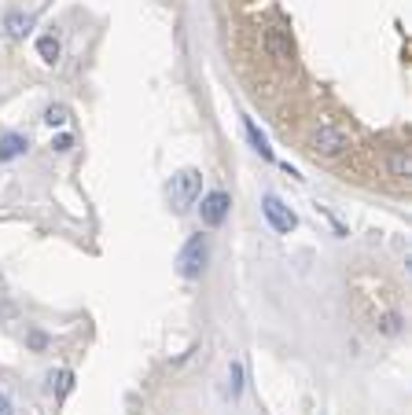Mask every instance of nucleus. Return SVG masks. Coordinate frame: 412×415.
Listing matches in <instances>:
<instances>
[{
    "instance_id": "nucleus-1",
    "label": "nucleus",
    "mask_w": 412,
    "mask_h": 415,
    "mask_svg": "<svg viewBox=\"0 0 412 415\" xmlns=\"http://www.w3.org/2000/svg\"><path fill=\"white\" fill-rule=\"evenodd\" d=\"M199 195H203V173L191 170V165H188V170H177V173L170 177V184H166V199H170L173 213L191 210Z\"/></svg>"
},
{
    "instance_id": "nucleus-2",
    "label": "nucleus",
    "mask_w": 412,
    "mask_h": 415,
    "mask_svg": "<svg viewBox=\"0 0 412 415\" xmlns=\"http://www.w3.org/2000/svg\"><path fill=\"white\" fill-rule=\"evenodd\" d=\"M306 147L313 154L335 158V154H342L346 147H350V136H346L339 125H331V122H317V125H309V133H306Z\"/></svg>"
},
{
    "instance_id": "nucleus-3",
    "label": "nucleus",
    "mask_w": 412,
    "mask_h": 415,
    "mask_svg": "<svg viewBox=\"0 0 412 415\" xmlns=\"http://www.w3.org/2000/svg\"><path fill=\"white\" fill-rule=\"evenodd\" d=\"M206 257H210V243H206V236H191L184 243V250H180L177 257V268L184 279H199L203 268H206Z\"/></svg>"
},
{
    "instance_id": "nucleus-4",
    "label": "nucleus",
    "mask_w": 412,
    "mask_h": 415,
    "mask_svg": "<svg viewBox=\"0 0 412 415\" xmlns=\"http://www.w3.org/2000/svg\"><path fill=\"white\" fill-rule=\"evenodd\" d=\"M262 213H265L269 225H273V231H280V236H291V231L299 228V217H294L291 206H283L280 195H265L262 199Z\"/></svg>"
},
{
    "instance_id": "nucleus-5",
    "label": "nucleus",
    "mask_w": 412,
    "mask_h": 415,
    "mask_svg": "<svg viewBox=\"0 0 412 415\" xmlns=\"http://www.w3.org/2000/svg\"><path fill=\"white\" fill-rule=\"evenodd\" d=\"M228 210H232L228 191H210V195L203 199V206H199V217H203L206 228H221L225 217H228Z\"/></svg>"
},
{
    "instance_id": "nucleus-6",
    "label": "nucleus",
    "mask_w": 412,
    "mask_h": 415,
    "mask_svg": "<svg viewBox=\"0 0 412 415\" xmlns=\"http://www.w3.org/2000/svg\"><path fill=\"white\" fill-rule=\"evenodd\" d=\"M30 151V140L22 133H4L0 136V162H11V158H22Z\"/></svg>"
},
{
    "instance_id": "nucleus-7",
    "label": "nucleus",
    "mask_w": 412,
    "mask_h": 415,
    "mask_svg": "<svg viewBox=\"0 0 412 415\" xmlns=\"http://www.w3.org/2000/svg\"><path fill=\"white\" fill-rule=\"evenodd\" d=\"M265 51H269L273 59L287 63V59H291V37L283 33V30H269V33H265Z\"/></svg>"
},
{
    "instance_id": "nucleus-8",
    "label": "nucleus",
    "mask_w": 412,
    "mask_h": 415,
    "mask_svg": "<svg viewBox=\"0 0 412 415\" xmlns=\"http://www.w3.org/2000/svg\"><path fill=\"white\" fill-rule=\"evenodd\" d=\"M37 56H41L45 63H52V67H56V63H59V56H63V48H59V41H56L52 33H45L41 41H37Z\"/></svg>"
},
{
    "instance_id": "nucleus-9",
    "label": "nucleus",
    "mask_w": 412,
    "mask_h": 415,
    "mask_svg": "<svg viewBox=\"0 0 412 415\" xmlns=\"http://www.w3.org/2000/svg\"><path fill=\"white\" fill-rule=\"evenodd\" d=\"M4 30L11 33V37H26L33 30V19L30 15H19V11H11V15L4 19Z\"/></svg>"
},
{
    "instance_id": "nucleus-10",
    "label": "nucleus",
    "mask_w": 412,
    "mask_h": 415,
    "mask_svg": "<svg viewBox=\"0 0 412 415\" xmlns=\"http://www.w3.org/2000/svg\"><path fill=\"white\" fill-rule=\"evenodd\" d=\"M243 125H247V136H251V144H254V151L258 154H262V158H273V147H269V140H265V133H262V129H258L251 118L247 122H243Z\"/></svg>"
},
{
    "instance_id": "nucleus-11",
    "label": "nucleus",
    "mask_w": 412,
    "mask_h": 415,
    "mask_svg": "<svg viewBox=\"0 0 412 415\" xmlns=\"http://www.w3.org/2000/svg\"><path fill=\"white\" fill-rule=\"evenodd\" d=\"M70 382H74V375L70 371H63V368H56V371H48V390L56 393V397H63L70 390Z\"/></svg>"
},
{
    "instance_id": "nucleus-12",
    "label": "nucleus",
    "mask_w": 412,
    "mask_h": 415,
    "mask_svg": "<svg viewBox=\"0 0 412 415\" xmlns=\"http://www.w3.org/2000/svg\"><path fill=\"white\" fill-rule=\"evenodd\" d=\"M412 173V162H409V154L402 151V147H397V151H390V177H409Z\"/></svg>"
},
{
    "instance_id": "nucleus-13",
    "label": "nucleus",
    "mask_w": 412,
    "mask_h": 415,
    "mask_svg": "<svg viewBox=\"0 0 412 415\" xmlns=\"http://www.w3.org/2000/svg\"><path fill=\"white\" fill-rule=\"evenodd\" d=\"M45 122H48V125H67V122H70V111L63 107V103H52V107L45 111Z\"/></svg>"
},
{
    "instance_id": "nucleus-14",
    "label": "nucleus",
    "mask_w": 412,
    "mask_h": 415,
    "mask_svg": "<svg viewBox=\"0 0 412 415\" xmlns=\"http://www.w3.org/2000/svg\"><path fill=\"white\" fill-rule=\"evenodd\" d=\"M239 390H243V368L232 364V368H228V393L239 397Z\"/></svg>"
},
{
    "instance_id": "nucleus-15",
    "label": "nucleus",
    "mask_w": 412,
    "mask_h": 415,
    "mask_svg": "<svg viewBox=\"0 0 412 415\" xmlns=\"http://www.w3.org/2000/svg\"><path fill=\"white\" fill-rule=\"evenodd\" d=\"M52 147H56V151H70L74 147V136L70 133H59L56 140H52Z\"/></svg>"
},
{
    "instance_id": "nucleus-16",
    "label": "nucleus",
    "mask_w": 412,
    "mask_h": 415,
    "mask_svg": "<svg viewBox=\"0 0 412 415\" xmlns=\"http://www.w3.org/2000/svg\"><path fill=\"white\" fill-rule=\"evenodd\" d=\"M0 415H15V408H11V397L0 393Z\"/></svg>"
}]
</instances>
